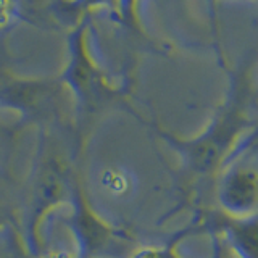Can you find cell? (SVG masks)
Instances as JSON below:
<instances>
[{
  "instance_id": "1",
  "label": "cell",
  "mask_w": 258,
  "mask_h": 258,
  "mask_svg": "<svg viewBox=\"0 0 258 258\" xmlns=\"http://www.w3.org/2000/svg\"><path fill=\"white\" fill-rule=\"evenodd\" d=\"M103 184L113 192H121L126 187V181L123 179V176H119L116 173H107L103 177Z\"/></svg>"
}]
</instances>
